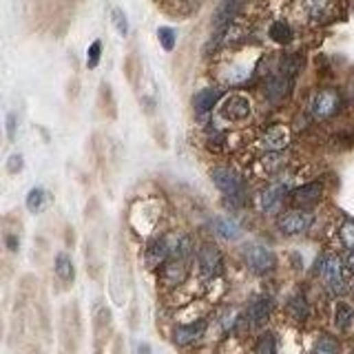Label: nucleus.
<instances>
[{"label":"nucleus","instance_id":"obj_4","mask_svg":"<svg viewBox=\"0 0 354 354\" xmlns=\"http://www.w3.org/2000/svg\"><path fill=\"white\" fill-rule=\"evenodd\" d=\"M341 109V95L334 88H323L310 102V113L314 120H328Z\"/></svg>","mask_w":354,"mask_h":354},{"label":"nucleus","instance_id":"obj_31","mask_svg":"<svg viewBox=\"0 0 354 354\" xmlns=\"http://www.w3.org/2000/svg\"><path fill=\"white\" fill-rule=\"evenodd\" d=\"M7 135H9V140L16 137V115L14 113L7 115Z\"/></svg>","mask_w":354,"mask_h":354},{"label":"nucleus","instance_id":"obj_2","mask_svg":"<svg viewBox=\"0 0 354 354\" xmlns=\"http://www.w3.org/2000/svg\"><path fill=\"white\" fill-rule=\"evenodd\" d=\"M244 259H246V266L255 272V274H268L274 270V266H277V259H274V252L270 248H266L261 244H250L246 246L244 250Z\"/></svg>","mask_w":354,"mask_h":354},{"label":"nucleus","instance_id":"obj_11","mask_svg":"<svg viewBox=\"0 0 354 354\" xmlns=\"http://www.w3.org/2000/svg\"><path fill=\"white\" fill-rule=\"evenodd\" d=\"M288 144H290V133L286 126H272L261 137V149L268 153H281Z\"/></svg>","mask_w":354,"mask_h":354},{"label":"nucleus","instance_id":"obj_16","mask_svg":"<svg viewBox=\"0 0 354 354\" xmlns=\"http://www.w3.org/2000/svg\"><path fill=\"white\" fill-rule=\"evenodd\" d=\"M222 100V91L220 88H202L200 93H195L193 97V106L200 115H206L209 111H213V106Z\"/></svg>","mask_w":354,"mask_h":354},{"label":"nucleus","instance_id":"obj_8","mask_svg":"<svg viewBox=\"0 0 354 354\" xmlns=\"http://www.w3.org/2000/svg\"><path fill=\"white\" fill-rule=\"evenodd\" d=\"M292 80L294 75L286 73V71H279V73H272L268 80H266V95H268L270 102H281L283 97L290 93L292 88Z\"/></svg>","mask_w":354,"mask_h":354},{"label":"nucleus","instance_id":"obj_33","mask_svg":"<svg viewBox=\"0 0 354 354\" xmlns=\"http://www.w3.org/2000/svg\"><path fill=\"white\" fill-rule=\"evenodd\" d=\"M135 354H151L149 343H137V346H135Z\"/></svg>","mask_w":354,"mask_h":354},{"label":"nucleus","instance_id":"obj_15","mask_svg":"<svg viewBox=\"0 0 354 354\" xmlns=\"http://www.w3.org/2000/svg\"><path fill=\"white\" fill-rule=\"evenodd\" d=\"M270 312H272V301L268 297H257L246 308V319H248L252 326H261V323L270 317Z\"/></svg>","mask_w":354,"mask_h":354},{"label":"nucleus","instance_id":"obj_13","mask_svg":"<svg viewBox=\"0 0 354 354\" xmlns=\"http://www.w3.org/2000/svg\"><path fill=\"white\" fill-rule=\"evenodd\" d=\"M321 195H323V186L319 182H310V184L299 186V189H294L290 193V200L297 206H308V204L319 202Z\"/></svg>","mask_w":354,"mask_h":354},{"label":"nucleus","instance_id":"obj_6","mask_svg":"<svg viewBox=\"0 0 354 354\" xmlns=\"http://www.w3.org/2000/svg\"><path fill=\"white\" fill-rule=\"evenodd\" d=\"M312 222H314L312 213L294 209V211L283 213L279 217V222H277V226H279V231L283 235H301V233H306L310 228Z\"/></svg>","mask_w":354,"mask_h":354},{"label":"nucleus","instance_id":"obj_20","mask_svg":"<svg viewBox=\"0 0 354 354\" xmlns=\"http://www.w3.org/2000/svg\"><path fill=\"white\" fill-rule=\"evenodd\" d=\"M334 321H337V328L339 330L352 328V323H354V308L348 306V303H339L337 312H334Z\"/></svg>","mask_w":354,"mask_h":354},{"label":"nucleus","instance_id":"obj_12","mask_svg":"<svg viewBox=\"0 0 354 354\" xmlns=\"http://www.w3.org/2000/svg\"><path fill=\"white\" fill-rule=\"evenodd\" d=\"M206 332V321H195V323H186V326H177L173 332V341L175 346H191V343L200 341Z\"/></svg>","mask_w":354,"mask_h":354},{"label":"nucleus","instance_id":"obj_5","mask_svg":"<svg viewBox=\"0 0 354 354\" xmlns=\"http://www.w3.org/2000/svg\"><path fill=\"white\" fill-rule=\"evenodd\" d=\"M198 263H200V272H202L204 279H215L224 270L222 252L217 250V246H213V244L202 246L200 252H198Z\"/></svg>","mask_w":354,"mask_h":354},{"label":"nucleus","instance_id":"obj_35","mask_svg":"<svg viewBox=\"0 0 354 354\" xmlns=\"http://www.w3.org/2000/svg\"><path fill=\"white\" fill-rule=\"evenodd\" d=\"M352 290H354V279H352Z\"/></svg>","mask_w":354,"mask_h":354},{"label":"nucleus","instance_id":"obj_23","mask_svg":"<svg viewBox=\"0 0 354 354\" xmlns=\"http://www.w3.org/2000/svg\"><path fill=\"white\" fill-rule=\"evenodd\" d=\"M312 354H339L337 339H332V337H328V334H323V337H319L317 343H314Z\"/></svg>","mask_w":354,"mask_h":354},{"label":"nucleus","instance_id":"obj_26","mask_svg":"<svg viewBox=\"0 0 354 354\" xmlns=\"http://www.w3.org/2000/svg\"><path fill=\"white\" fill-rule=\"evenodd\" d=\"M111 18H113V25H115V29H117V34H120V36H126V34H129V21H126V16H124L122 9H113V12H111Z\"/></svg>","mask_w":354,"mask_h":354},{"label":"nucleus","instance_id":"obj_22","mask_svg":"<svg viewBox=\"0 0 354 354\" xmlns=\"http://www.w3.org/2000/svg\"><path fill=\"white\" fill-rule=\"evenodd\" d=\"M288 312H290L292 317L297 319V321L308 319L310 308H308L306 297H301V294H297V297H292V299H290V303H288Z\"/></svg>","mask_w":354,"mask_h":354},{"label":"nucleus","instance_id":"obj_25","mask_svg":"<svg viewBox=\"0 0 354 354\" xmlns=\"http://www.w3.org/2000/svg\"><path fill=\"white\" fill-rule=\"evenodd\" d=\"M255 354H277V343H274V337H272V334H266V337L259 339Z\"/></svg>","mask_w":354,"mask_h":354},{"label":"nucleus","instance_id":"obj_21","mask_svg":"<svg viewBox=\"0 0 354 354\" xmlns=\"http://www.w3.org/2000/svg\"><path fill=\"white\" fill-rule=\"evenodd\" d=\"M47 200H49V195L45 189H32L27 195V209L32 213H40L45 209Z\"/></svg>","mask_w":354,"mask_h":354},{"label":"nucleus","instance_id":"obj_19","mask_svg":"<svg viewBox=\"0 0 354 354\" xmlns=\"http://www.w3.org/2000/svg\"><path fill=\"white\" fill-rule=\"evenodd\" d=\"M268 36H270L272 43H277V45H288V43H292V36H294V34H292V29H290L288 23L279 21V23H272V25H270Z\"/></svg>","mask_w":354,"mask_h":354},{"label":"nucleus","instance_id":"obj_32","mask_svg":"<svg viewBox=\"0 0 354 354\" xmlns=\"http://www.w3.org/2000/svg\"><path fill=\"white\" fill-rule=\"evenodd\" d=\"M7 246H9V250L16 252V250H18V246H21V244H18V239L14 237V235H7Z\"/></svg>","mask_w":354,"mask_h":354},{"label":"nucleus","instance_id":"obj_30","mask_svg":"<svg viewBox=\"0 0 354 354\" xmlns=\"http://www.w3.org/2000/svg\"><path fill=\"white\" fill-rule=\"evenodd\" d=\"M9 173H18L23 169V155H12L9 157V164H7Z\"/></svg>","mask_w":354,"mask_h":354},{"label":"nucleus","instance_id":"obj_9","mask_svg":"<svg viewBox=\"0 0 354 354\" xmlns=\"http://www.w3.org/2000/svg\"><path fill=\"white\" fill-rule=\"evenodd\" d=\"M288 195V184H272L268 186L261 195H259V206L266 215H277L281 204H283V198Z\"/></svg>","mask_w":354,"mask_h":354},{"label":"nucleus","instance_id":"obj_14","mask_svg":"<svg viewBox=\"0 0 354 354\" xmlns=\"http://www.w3.org/2000/svg\"><path fill=\"white\" fill-rule=\"evenodd\" d=\"M162 277L169 286H180V283L186 281L189 277V268H186V261L184 259H169L164 263V270H162Z\"/></svg>","mask_w":354,"mask_h":354},{"label":"nucleus","instance_id":"obj_1","mask_svg":"<svg viewBox=\"0 0 354 354\" xmlns=\"http://www.w3.org/2000/svg\"><path fill=\"white\" fill-rule=\"evenodd\" d=\"M215 186L226 195L228 200L233 202H241L246 198V186H244V180L241 177L231 171V169H224V166H220V169H213L211 173Z\"/></svg>","mask_w":354,"mask_h":354},{"label":"nucleus","instance_id":"obj_29","mask_svg":"<svg viewBox=\"0 0 354 354\" xmlns=\"http://www.w3.org/2000/svg\"><path fill=\"white\" fill-rule=\"evenodd\" d=\"M328 7V0H306V9L312 18H321Z\"/></svg>","mask_w":354,"mask_h":354},{"label":"nucleus","instance_id":"obj_18","mask_svg":"<svg viewBox=\"0 0 354 354\" xmlns=\"http://www.w3.org/2000/svg\"><path fill=\"white\" fill-rule=\"evenodd\" d=\"M56 274H58V279L64 281V283L73 281V277H75L73 261H71V257H69L67 252H58V257H56Z\"/></svg>","mask_w":354,"mask_h":354},{"label":"nucleus","instance_id":"obj_17","mask_svg":"<svg viewBox=\"0 0 354 354\" xmlns=\"http://www.w3.org/2000/svg\"><path fill=\"white\" fill-rule=\"evenodd\" d=\"M213 231L224 239H237L241 235L239 224L235 222L233 217H224V215H220V217L213 220Z\"/></svg>","mask_w":354,"mask_h":354},{"label":"nucleus","instance_id":"obj_10","mask_svg":"<svg viewBox=\"0 0 354 354\" xmlns=\"http://www.w3.org/2000/svg\"><path fill=\"white\" fill-rule=\"evenodd\" d=\"M250 115V102L241 95H231L228 100L222 104V117L231 122L246 120Z\"/></svg>","mask_w":354,"mask_h":354},{"label":"nucleus","instance_id":"obj_24","mask_svg":"<svg viewBox=\"0 0 354 354\" xmlns=\"http://www.w3.org/2000/svg\"><path fill=\"white\" fill-rule=\"evenodd\" d=\"M339 237H341V244L346 246L348 250H354V220H346L341 224Z\"/></svg>","mask_w":354,"mask_h":354},{"label":"nucleus","instance_id":"obj_28","mask_svg":"<svg viewBox=\"0 0 354 354\" xmlns=\"http://www.w3.org/2000/svg\"><path fill=\"white\" fill-rule=\"evenodd\" d=\"M157 38H160V43H162V47L166 49V51H171V49L175 47V32L173 29H169V27H162V29H157Z\"/></svg>","mask_w":354,"mask_h":354},{"label":"nucleus","instance_id":"obj_27","mask_svg":"<svg viewBox=\"0 0 354 354\" xmlns=\"http://www.w3.org/2000/svg\"><path fill=\"white\" fill-rule=\"evenodd\" d=\"M100 56H102V43L95 40L91 47H88V51H86V64H88V69H95L97 67V62H100Z\"/></svg>","mask_w":354,"mask_h":354},{"label":"nucleus","instance_id":"obj_3","mask_svg":"<svg viewBox=\"0 0 354 354\" xmlns=\"http://www.w3.org/2000/svg\"><path fill=\"white\" fill-rule=\"evenodd\" d=\"M319 274H321L323 283H326V288L332 294H341L343 290H346V281H343V266H341L339 257H334V255L323 257L319 263Z\"/></svg>","mask_w":354,"mask_h":354},{"label":"nucleus","instance_id":"obj_34","mask_svg":"<svg viewBox=\"0 0 354 354\" xmlns=\"http://www.w3.org/2000/svg\"><path fill=\"white\" fill-rule=\"evenodd\" d=\"M348 268H350V272L354 274V250L350 252V257H348Z\"/></svg>","mask_w":354,"mask_h":354},{"label":"nucleus","instance_id":"obj_7","mask_svg":"<svg viewBox=\"0 0 354 354\" xmlns=\"http://www.w3.org/2000/svg\"><path fill=\"white\" fill-rule=\"evenodd\" d=\"M244 5V0H222L213 14V27L215 34H224L235 21V16L239 14V9Z\"/></svg>","mask_w":354,"mask_h":354}]
</instances>
